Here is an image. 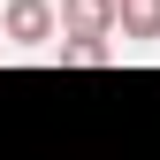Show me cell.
Returning <instances> with one entry per match:
<instances>
[{"mask_svg": "<svg viewBox=\"0 0 160 160\" xmlns=\"http://www.w3.org/2000/svg\"><path fill=\"white\" fill-rule=\"evenodd\" d=\"M0 38L23 46V53L53 46V38H61V8H53V0H8V8H0Z\"/></svg>", "mask_w": 160, "mask_h": 160, "instance_id": "1", "label": "cell"}, {"mask_svg": "<svg viewBox=\"0 0 160 160\" xmlns=\"http://www.w3.org/2000/svg\"><path fill=\"white\" fill-rule=\"evenodd\" d=\"M122 0H61V38H114Z\"/></svg>", "mask_w": 160, "mask_h": 160, "instance_id": "2", "label": "cell"}, {"mask_svg": "<svg viewBox=\"0 0 160 160\" xmlns=\"http://www.w3.org/2000/svg\"><path fill=\"white\" fill-rule=\"evenodd\" d=\"M114 38H160V0H122V23H114Z\"/></svg>", "mask_w": 160, "mask_h": 160, "instance_id": "3", "label": "cell"}, {"mask_svg": "<svg viewBox=\"0 0 160 160\" xmlns=\"http://www.w3.org/2000/svg\"><path fill=\"white\" fill-rule=\"evenodd\" d=\"M114 38H61V69H107Z\"/></svg>", "mask_w": 160, "mask_h": 160, "instance_id": "4", "label": "cell"}]
</instances>
